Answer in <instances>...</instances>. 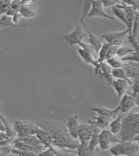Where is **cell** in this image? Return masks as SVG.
<instances>
[{"label":"cell","instance_id":"6da1fadb","mask_svg":"<svg viewBox=\"0 0 139 156\" xmlns=\"http://www.w3.org/2000/svg\"><path fill=\"white\" fill-rule=\"evenodd\" d=\"M36 125L47 131L51 139H52V146L55 147H59L64 150H76L79 141L74 140L70 136L65 126L58 124H48L46 121L36 122Z\"/></svg>","mask_w":139,"mask_h":156},{"label":"cell","instance_id":"7a4b0ae2","mask_svg":"<svg viewBox=\"0 0 139 156\" xmlns=\"http://www.w3.org/2000/svg\"><path fill=\"white\" fill-rule=\"evenodd\" d=\"M139 133V112L129 113L123 118L122 128L118 137L121 141L132 140Z\"/></svg>","mask_w":139,"mask_h":156},{"label":"cell","instance_id":"3957f363","mask_svg":"<svg viewBox=\"0 0 139 156\" xmlns=\"http://www.w3.org/2000/svg\"><path fill=\"white\" fill-rule=\"evenodd\" d=\"M110 153L112 156H137L139 154V143L133 140L121 141L111 147Z\"/></svg>","mask_w":139,"mask_h":156},{"label":"cell","instance_id":"277c9868","mask_svg":"<svg viewBox=\"0 0 139 156\" xmlns=\"http://www.w3.org/2000/svg\"><path fill=\"white\" fill-rule=\"evenodd\" d=\"M76 51L84 63L95 66L97 63V54L95 50L85 42H82L77 45Z\"/></svg>","mask_w":139,"mask_h":156},{"label":"cell","instance_id":"5b68a950","mask_svg":"<svg viewBox=\"0 0 139 156\" xmlns=\"http://www.w3.org/2000/svg\"><path fill=\"white\" fill-rule=\"evenodd\" d=\"M12 128L17 134V138H22L28 135H35L38 126L19 119H15L13 121Z\"/></svg>","mask_w":139,"mask_h":156},{"label":"cell","instance_id":"8992f818","mask_svg":"<svg viewBox=\"0 0 139 156\" xmlns=\"http://www.w3.org/2000/svg\"><path fill=\"white\" fill-rule=\"evenodd\" d=\"M128 35H129V31H116V32H109L102 35L101 37L104 39V41L110 44V45H115V46H123L125 45V43L128 42Z\"/></svg>","mask_w":139,"mask_h":156},{"label":"cell","instance_id":"52a82bcc","mask_svg":"<svg viewBox=\"0 0 139 156\" xmlns=\"http://www.w3.org/2000/svg\"><path fill=\"white\" fill-rule=\"evenodd\" d=\"M121 142L117 135L113 134L109 129H103L99 133V147L103 151L110 150L114 145Z\"/></svg>","mask_w":139,"mask_h":156},{"label":"cell","instance_id":"ba28073f","mask_svg":"<svg viewBox=\"0 0 139 156\" xmlns=\"http://www.w3.org/2000/svg\"><path fill=\"white\" fill-rule=\"evenodd\" d=\"M62 37L70 47H73L74 45H78L80 43L83 42V38L85 37V31L82 26L77 25L70 33L63 35Z\"/></svg>","mask_w":139,"mask_h":156},{"label":"cell","instance_id":"9c48e42d","mask_svg":"<svg viewBox=\"0 0 139 156\" xmlns=\"http://www.w3.org/2000/svg\"><path fill=\"white\" fill-rule=\"evenodd\" d=\"M95 17H99V18L110 19V20H113V21L116 20L115 18L109 15L105 12L104 7L102 4V1L100 0L91 1V7H90V10L89 12L88 15L86 16V19H91V18H95Z\"/></svg>","mask_w":139,"mask_h":156},{"label":"cell","instance_id":"30bf717a","mask_svg":"<svg viewBox=\"0 0 139 156\" xmlns=\"http://www.w3.org/2000/svg\"><path fill=\"white\" fill-rule=\"evenodd\" d=\"M95 127V126L90 123L89 121L80 123L78 128V134H77L79 143L89 144V141L93 134Z\"/></svg>","mask_w":139,"mask_h":156},{"label":"cell","instance_id":"8fae6325","mask_svg":"<svg viewBox=\"0 0 139 156\" xmlns=\"http://www.w3.org/2000/svg\"><path fill=\"white\" fill-rule=\"evenodd\" d=\"M111 71H112L111 67L105 61L97 63V65L94 66V73L96 76L103 78L109 85H110V83L114 80L111 75Z\"/></svg>","mask_w":139,"mask_h":156},{"label":"cell","instance_id":"7c38bea8","mask_svg":"<svg viewBox=\"0 0 139 156\" xmlns=\"http://www.w3.org/2000/svg\"><path fill=\"white\" fill-rule=\"evenodd\" d=\"M79 115L76 113L73 114L71 116H70L69 118L66 120V124H65V128L70 134V136L74 139V140H78V128H79Z\"/></svg>","mask_w":139,"mask_h":156},{"label":"cell","instance_id":"4fadbf2b","mask_svg":"<svg viewBox=\"0 0 139 156\" xmlns=\"http://www.w3.org/2000/svg\"><path fill=\"white\" fill-rule=\"evenodd\" d=\"M80 23H81V26L83 28L84 31H86L87 35H88V44L95 50V51L97 52V54L98 53V51L100 50V48L103 45V41L100 37H98L97 36H96L94 33H92V31H90L87 27V25H85L84 23V20H82L80 19Z\"/></svg>","mask_w":139,"mask_h":156},{"label":"cell","instance_id":"5bb4252c","mask_svg":"<svg viewBox=\"0 0 139 156\" xmlns=\"http://www.w3.org/2000/svg\"><path fill=\"white\" fill-rule=\"evenodd\" d=\"M110 86L113 87L119 98H122L127 94L128 90L131 87V80H113L110 83Z\"/></svg>","mask_w":139,"mask_h":156},{"label":"cell","instance_id":"9a60e30c","mask_svg":"<svg viewBox=\"0 0 139 156\" xmlns=\"http://www.w3.org/2000/svg\"><path fill=\"white\" fill-rule=\"evenodd\" d=\"M136 106V102L133 99L131 94H124L122 98H121L120 103L118 105V108L120 110L121 114H124L130 112L134 107Z\"/></svg>","mask_w":139,"mask_h":156},{"label":"cell","instance_id":"2e32d148","mask_svg":"<svg viewBox=\"0 0 139 156\" xmlns=\"http://www.w3.org/2000/svg\"><path fill=\"white\" fill-rule=\"evenodd\" d=\"M19 14L22 18L32 19L37 14V5L35 4H32V1L24 0V5L19 10Z\"/></svg>","mask_w":139,"mask_h":156},{"label":"cell","instance_id":"e0dca14e","mask_svg":"<svg viewBox=\"0 0 139 156\" xmlns=\"http://www.w3.org/2000/svg\"><path fill=\"white\" fill-rule=\"evenodd\" d=\"M90 111L97 112L98 115L107 117V118L112 119V120L121 114L118 106L115 109H109L107 107H91Z\"/></svg>","mask_w":139,"mask_h":156},{"label":"cell","instance_id":"ac0fdd59","mask_svg":"<svg viewBox=\"0 0 139 156\" xmlns=\"http://www.w3.org/2000/svg\"><path fill=\"white\" fill-rule=\"evenodd\" d=\"M35 136L38 138V140L45 147H49L52 146V139H51L50 133L43 128L38 126V130L35 133Z\"/></svg>","mask_w":139,"mask_h":156},{"label":"cell","instance_id":"d6986e66","mask_svg":"<svg viewBox=\"0 0 139 156\" xmlns=\"http://www.w3.org/2000/svg\"><path fill=\"white\" fill-rule=\"evenodd\" d=\"M16 140H18L26 144V145H29L31 147L39 148L41 150H44L46 148L44 146L41 144V142L38 140V139L35 135H28V136H25V137L22 138H16Z\"/></svg>","mask_w":139,"mask_h":156},{"label":"cell","instance_id":"ffe728a7","mask_svg":"<svg viewBox=\"0 0 139 156\" xmlns=\"http://www.w3.org/2000/svg\"><path fill=\"white\" fill-rule=\"evenodd\" d=\"M13 148H16V149L19 150H23V151H29V152H33L35 154H37L38 155H39V154H41L44 150L39 149V148H36V147H31L29 145H26V144L23 143L21 141H19L18 140H14L12 142Z\"/></svg>","mask_w":139,"mask_h":156},{"label":"cell","instance_id":"44dd1931","mask_svg":"<svg viewBox=\"0 0 139 156\" xmlns=\"http://www.w3.org/2000/svg\"><path fill=\"white\" fill-rule=\"evenodd\" d=\"M123 118L124 115L120 114L119 116H117L116 119H114L113 120H111V122L110 123L109 126V130L111 132L115 135L119 134V133L121 131L122 128V121H123Z\"/></svg>","mask_w":139,"mask_h":156},{"label":"cell","instance_id":"7402d4cb","mask_svg":"<svg viewBox=\"0 0 139 156\" xmlns=\"http://www.w3.org/2000/svg\"><path fill=\"white\" fill-rule=\"evenodd\" d=\"M111 10H112V12L115 15V17L119 19L122 23H124L128 28V21H127L125 12H124V10L123 9V7L121 5V3L119 5H116V6L111 7Z\"/></svg>","mask_w":139,"mask_h":156},{"label":"cell","instance_id":"603a6c76","mask_svg":"<svg viewBox=\"0 0 139 156\" xmlns=\"http://www.w3.org/2000/svg\"><path fill=\"white\" fill-rule=\"evenodd\" d=\"M100 131H101V129H99L97 127H95L94 132H93V134H92V136H91L90 141H89V147H90V149L91 150V151H93V152H95L96 148L99 145V133H100Z\"/></svg>","mask_w":139,"mask_h":156},{"label":"cell","instance_id":"cb8c5ba5","mask_svg":"<svg viewBox=\"0 0 139 156\" xmlns=\"http://www.w3.org/2000/svg\"><path fill=\"white\" fill-rule=\"evenodd\" d=\"M76 156H95V152L91 151L88 144H80L76 149Z\"/></svg>","mask_w":139,"mask_h":156},{"label":"cell","instance_id":"d4e9b609","mask_svg":"<svg viewBox=\"0 0 139 156\" xmlns=\"http://www.w3.org/2000/svg\"><path fill=\"white\" fill-rule=\"evenodd\" d=\"M105 62L111 67V69H117V68H124L126 65V62H124L123 59L118 56H114L107 60Z\"/></svg>","mask_w":139,"mask_h":156},{"label":"cell","instance_id":"484cf974","mask_svg":"<svg viewBox=\"0 0 139 156\" xmlns=\"http://www.w3.org/2000/svg\"><path fill=\"white\" fill-rule=\"evenodd\" d=\"M110 46V44H108L106 42H104L103 44L102 47L97 53V63L104 62L106 60V56H107V52Z\"/></svg>","mask_w":139,"mask_h":156},{"label":"cell","instance_id":"4316f807","mask_svg":"<svg viewBox=\"0 0 139 156\" xmlns=\"http://www.w3.org/2000/svg\"><path fill=\"white\" fill-rule=\"evenodd\" d=\"M133 52H134V49L132 47H130L128 45H123V46L118 47L117 51V56H118L122 58L131 55Z\"/></svg>","mask_w":139,"mask_h":156},{"label":"cell","instance_id":"83f0119b","mask_svg":"<svg viewBox=\"0 0 139 156\" xmlns=\"http://www.w3.org/2000/svg\"><path fill=\"white\" fill-rule=\"evenodd\" d=\"M111 75H112V78L114 80H129L127 78L126 73L124 68L112 69Z\"/></svg>","mask_w":139,"mask_h":156},{"label":"cell","instance_id":"f1b7e54d","mask_svg":"<svg viewBox=\"0 0 139 156\" xmlns=\"http://www.w3.org/2000/svg\"><path fill=\"white\" fill-rule=\"evenodd\" d=\"M12 5L11 0H0V17L6 15Z\"/></svg>","mask_w":139,"mask_h":156},{"label":"cell","instance_id":"f546056e","mask_svg":"<svg viewBox=\"0 0 139 156\" xmlns=\"http://www.w3.org/2000/svg\"><path fill=\"white\" fill-rule=\"evenodd\" d=\"M90 7H91V1H88V0L83 1L82 8V15H81V19H80L84 20L86 19V16L88 15L89 12L90 10Z\"/></svg>","mask_w":139,"mask_h":156},{"label":"cell","instance_id":"4dcf8cb0","mask_svg":"<svg viewBox=\"0 0 139 156\" xmlns=\"http://www.w3.org/2000/svg\"><path fill=\"white\" fill-rule=\"evenodd\" d=\"M121 1L118 0H102V4L103 7H113L119 5Z\"/></svg>","mask_w":139,"mask_h":156},{"label":"cell","instance_id":"1f68e13d","mask_svg":"<svg viewBox=\"0 0 139 156\" xmlns=\"http://www.w3.org/2000/svg\"><path fill=\"white\" fill-rule=\"evenodd\" d=\"M118 49V46H115V45H110L107 52V56H106V60L112 58L114 56H117V51Z\"/></svg>","mask_w":139,"mask_h":156},{"label":"cell","instance_id":"d6a6232c","mask_svg":"<svg viewBox=\"0 0 139 156\" xmlns=\"http://www.w3.org/2000/svg\"><path fill=\"white\" fill-rule=\"evenodd\" d=\"M123 4L126 5L128 6H131L137 10H138L139 8V0H124L122 1Z\"/></svg>","mask_w":139,"mask_h":156},{"label":"cell","instance_id":"836d02e7","mask_svg":"<svg viewBox=\"0 0 139 156\" xmlns=\"http://www.w3.org/2000/svg\"><path fill=\"white\" fill-rule=\"evenodd\" d=\"M131 94H139V80L131 81Z\"/></svg>","mask_w":139,"mask_h":156},{"label":"cell","instance_id":"e575fe53","mask_svg":"<svg viewBox=\"0 0 139 156\" xmlns=\"http://www.w3.org/2000/svg\"><path fill=\"white\" fill-rule=\"evenodd\" d=\"M22 19V17H21V15L19 13H17V14H15V15H13L12 17V22L15 24L16 25H19V23H20V20Z\"/></svg>","mask_w":139,"mask_h":156},{"label":"cell","instance_id":"d590c367","mask_svg":"<svg viewBox=\"0 0 139 156\" xmlns=\"http://www.w3.org/2000/svg\"><path fill=\"white\" fill-rule=\"evenodd\" d=\"M7 135L5 134V133H3V132L0 131V141H2V140H6L7 139Z\"/></svg>","mask_w":139,"mask_h":156},{"label":"cell","instance_id":"8d00e7d4","mask_svg":"<svg viewBox=\"0 0 139 156\" xmlns=\"http://www.w3.org/2000/svg\"><path fill=\"white\" fill-rule=\"evenodd\" d=\"M0 114H1V112H0ZM0 131L3 132V133H5V126L3 125V122H2V120H1V117H0Z\"/></svg>","mask_w":139,"mask_h":156},{"label":"cell","instance_id":"74e56055","mask_svg":"<svg viewBox=\"0 0 139 156\" xmlns=\"http://www.w3.org/2000/svg\"><path fill=\"white\" fill-rule=\"evenodd\" d=\"M132 140L133 141H135V142H137V143H139V133L137 135H136L135 137L133 138Z\"/></svg>","mask_w":139,"mask_h":156},{"label":"cell","instance_id":"f35d334b","mask_svg":"<svg viewBox=\"0 0 139 156\" xmlns=\"http://www.w3.org/2000/svg\"><path fill=\"white\" fill-rule=\"evenodd\" d=\"M9 156H19V155H16V154H11Z\"/></svg>","mask_w":139,"mask_h":156},{"label":"cell","instance_id":"ab89813d","mask_svg":"<svg viewBox=\"0 0 139 156\" xmlns=\"http://www.w3.org/2000/svg\"><path fill=\"white\" fill-rule=\"evenodd\" d=\"M108 156H112V155H111V154H109V155H108Z\"/></svg>","mask_w":139,"mask_h":156},{"label":"cell","instance_id":"60d3db41","mask_svg":"<svg viewBox=\"0 0 139 156\" xmlns=\"http://www.w3.org/2000/svg\"><path fill=\"white\" fill-rule=\"evenodd\" d=\"M137 12H138V13H139V8H138V10H137Z\"/></svg>","mask_w":139,"mask_h":156}]
</instances>
